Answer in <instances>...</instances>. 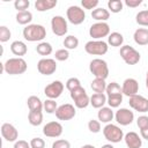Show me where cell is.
Wrapping results in <instances>:
<instances>
[{"label": "cell", "mask_w": 148, "mask_h": 148, "mask_svg": "<svg viewBox=\"0 0 148 148\" xmlns=\"http://www.w3.org/2000/svg\"><path fill=\"white\" fill-rule=\"evenodd\" d=\"M2 68L9 75H20L27 71L28 65L23 58L15 57V58H9L5 64H2Z\"/></svg>", "instance_id": "6da1fadb"}, {"label": "cell", "mask_w": 148, "mask_h": 148, "mask_svg": "<svg viewBox=\"0 0 148 148\" xmlns=\"http://www.w3.org/2000/svg\"><path fill=\"white\" fill-rule=\"evenodd\" d=\"M22 34L28 42H42L46 37V29L42 24H29L23 29Z\"/></svg>", "instance_id": "7a4b0ae2"}, {"label": "cell", "mask_w": 148, "mask_h": 148, "mask_svg": "<svg viewBox=\"0 0 148 148\" xmlns=\"http://www.w3.org/2000/svg\"><path fill=\"white\" fill-rule=\"evenodd\" d=\"M89 71L97 79L105 80L109 76V66H108V64H106L105 60L99 59V58L92 59L90 61V64H89Z\"/></svg>", "instance_id": "3957f363"}, {"label": "cell", "mask_w": 148, "mask_h": 148, "mask_svg": "<svg viewBox=\"0 0 148 148\" xmlns=\"http://www.w3.org/2000/svg\"><path fill=\"white\" fill-rule=\"evenodd\" d=\"M71 98L74 102V106L77 109H84L90 104V97L82 86L71 91Z\"/></svg>", "instance_id": "277c9868"}, {"label": "cell", "mask_w": 148, "mask_h": 148, "mask_svg": "<svg viewBox=\"0 0 148 148\" xmlns=\"http://www.w3.org/2000/svg\"><path fill=\"white\" fill-rule=\"evenodd\" d=\"M103 135L111 143H118L124 139L123 130L114 124H106L103 128Z\"/></svg>", "instance_id": "5b68a950"}, {"label": "cell", "mask_w": 148, "mask_h": 148, "mask_svg": "<svg viewBox=\"0 0 148 148\" xmlns=\"http://www.w3.org/2000/svg\"><path fill=\"white\" fill-rule=\"evenodd\" d=\"M119 54L127 65H136L141 58L139 51H136L133 46H130V45H123L120 47Z\"/></svg>", "instance_id": "8992f818"}, {"label": "cell", "mask_w": 148, "mask_h": 148, "mask_svg": "<svg viewBox=\"0 0 148 148\" xmlns=\"http://www.w3.org/2000/svg\"><path fill=\"white\" fill-rule=\"evenodd\" d=\"M84 50L88 54L91 56H104L108 50V43L104 40H89L84 45Z\"/></svg>", "instance_id": "52a82bcc"}, {"label": "cell", "mask_w": 148, "mask_h": 148, "mask_svg": "<svg viewBox=\"0 0 148 148\" xmlns=\"http://www.w3.org/2000/svg\"><path fill=\"white\" fill-rule=\"evenodd\" d=\"M89 35L95 40H101L110 35V25L106 22H96L89 28Z\"/></svg>", "instance_id": "ba28073f"}, {"label": "cell", "mask_w": 148, "mask_h": 148, "mask_svg": "<svg viewBox=\"0 0 148 148\" xmlns=\"http://www.w3.org/2000/svg\"><path fill=\"white\" fill-rule=\"evenodd\" d=\"M66 15H67V20L74 25H79L83 23V21L86 20V13L79 6H69L67 8Z\"/></svg>", "instance_id": "9c48e42d"}, {"label": "cell", "mask_w": 148, "mask_h": 148, "mask_svg": "<svg viewBox=\"0 0 148 148\" xmlns=\"http://www.w3.org/2000/svg\"><path fill=\"white\" fill-rule=\"evenodd\" d=\"M51 28H52V32L56 36H65L67 34V31H68L67 21L61 15H54L52 17V20H51Z\"/></svg>", "instance_id": "30bf717a"}, {"label": "cell", "mask_w": 148, "mask_h": 148, "mask_svg": "<svg viewBox=\"0 0 148 148\" xmlns=\"http://www.w3.org/2000/svg\"><path fill=\"white\" fill-rule=\"evenodd\" d=\"M64 88H65L64 83L61 81H59V80H56V81L51 82L50 84H47L44 88V94L50 99H57L62 94Z\"/></svg>", "instance_id": "8fae6325"}, {"label": "cell", "mask_w": 148, "mask_h": 148, "mask_svg": "<svg viewBox=\"0 0 148 148\" xmlns=\"http://www.w3.org/2000/svg\"><path fill=\"white\" fill-rule=\"evenodd\" d=\"M75 114H76L75 106L69 103H65V104L58 106V109L56 111V117L59 120H71L75 117Z\"/></svg>", "instance_id": "7c38bea8"}, {"label": "cell", "mask_w": 148, "mask_h": 148, "mask_svg": "<svg viewBox=\"0 0 148 148\" xmlns=\"http://www.w3.org/2000/svg\"><path fill=\"white\" fill-rule=\"evenodd\" d=\"M37 69L43 75H52L57 71V62L51 58H43L37 62Z\"/></svg>", "instance_id": "4fadbf2b"}, {"label": "cell", "mask_w": 148, "mask_h": 148, "mask_svg": "<svg viewBox=\"0 0 148 148\" xmlns=\"http://www.w3.org/2000/svg\"><path fill=\"white\" fill-rule=\"evenodd\" d=\"M114 119L116 121L121 125V126H127L130 124L133 123L134 120V113L133 111H131L130 109H126V108H120L116 111L114 113Z\"/></svg>", "instance_id": "5bb4252c"}, {"label": "cell", "mask_w": 148, "mask_h": 148, "mask_svg": "<svg viewBox=\"0 0 148 148\" xmlns=\"http://www.w3.org/2000/svg\"><path fill=\"white\" fill-rule=\"evenodd\" d=\"M128 104L130 106L141 113L148 112V99L141 95H134L128 98Z\"/></svg>", "instance_id": "9a60e30c"}, {"label": "cell", "mask_w": 148, "mask_h": 148, "mask_svg": "<svg viewBox=\"0 0 148 148\" xmlns=\"http://www.w3.org/2000/svg\"><path fill=\"white\" fill-rule=\"evenodd\" d=\"M64 127L59 121H50L43 126V134L47 138H58L62 134Z\"/></svg>", "instance_id": "2e32d148"}, {"label": "cell", "mask_w": 148, "mask_h": 148, "mask_svg": "<svg viewBox=\"0 0 148 148\" xmlns=\"http://www.w3.org/2000/svg\"><path fill=\"white\" fill-rule=\"evenodd\" d=\"M121 90H123V95L127 96L128 98L138 95L139 92V83L133 77H127L124 80L123 84H121Z\"/></svg>", "instance_id": "e0dca14e"}, {"label": "cell", "mask_w": 148, "mask_h": 148, "mask_svg": "<svg viewBox=\"0 0 148 148\" xmlns=\"http://www.w3.org/2000/svg\"><path fill=\"white\" fill-rule=\"evenodd\" d=\"M1 135L8 142H15L18 138V132L16 127L9 123H3L1 126Z\"/></svg>", "instance_id": "ac0fdd59"}, {"label": "cell", "mask_w": 148, "mask_h": 148, "mask_svg": "<svg viewBox=\"0 0 148 148\" xmlns=\"http://www.w3.org/2000/svg\"><path fill=\"white\" fill-rule=\"evenodd\" d=\"M124 140H125L127 148H141V146H142V139L135 132L126 133L124 135Z\"/></svg>", "instance_id": "d6986e66"}, {"label": "cell", "mask_w": 148, "mask_h": 148, "mask_svg": "<svg viewBox=\"0 0 148 148\" xmlns=\"http://www.w3.org/2000/svg\"><path fill=\"white\" fill-rule=\"evenodd\" d=\"M97 118L101 123L104 124H110V121L114 118V112L112 110V108L110 106H103L98 110L97 112Z\"/></svg>", "instance_id": "ffe728a7"}, {"label": "cell", "mask_w": 148, "mask_h": 148, "mask_svg": "<svg viewBox=\"0 0 148 148\" xmlns=\"http://www.w3.org/2000/svg\"><path fill=\"white\" fill-rule=\"evenodd\" d=\"M133 39L138 45L145 46L148 44V29L147 28H139L134 31Z\"/></svg>", "instance_id": "44dd1931"}, {"label": "cell", "mask_w": 148, "mask_h": 148, "mask_svg": "<svg viewBox=\"0 0 148 148\" xmlns=\"http://www.w3.org/2000/svg\"><path fill=\"white\" fill-rule=\"evenodd\" d=\"M10 51L14 56H17L18 58H22V56H25L28 52V47L24 42L22 40H14L10 44Z\"/></svg>", "instance_id": "7402d4cb"}, {"label": "cell", "mask_w": 148, "mask_h": 148, "mask_svg": "<svg viewBox=\"0 0 148 148\" xmlns=\"http://www.w3.org/2000/svg\"><path fill=\"white\" fill-rule=\"evenodd\" d=\"M91 17L97 22H105L110 17V12L103 7H97L91 12Z\"/></svg>", "instance_id": "603a6c76"}, {"label": "cell", "mask_w": 148, "mask_h": 148, "mask_svg": "<svg viewBox=\"0 0 148 148\" xmlns=\"http://www.w3.org/2000/svg\"><path fill=\"white\" fill-rule=\"evenodd\" d=\"M106 101H108V97H106V95L103 92V94H97V92H95V94H92L91 96H90V104L92 105V108H95V109H101V108H103L104 106V104L106 103Z\"/></svg>", "instance_id": "cb8c5ba5"}, {"label": "cell", "mask_w": 148, "mask_h": 148, "mask_svg": "<svg viewBox=\"0 0 148 148\" xmlns=\"http://www.w3.org/2000/svg\"><path fill=\"white\" fill-rule=\"evenodd\" d=\"M57 6V0H36L35 8L38 12H46Z\"/></svg>", "instance_id": "d4e9b609"}, {"label": "cell", "mask_w": 148, "mask_h": 148, "mask_svg": "<svg viewBox=\"0 0 148 148\" xmlns=\"http://www.w3.org/2000/svg\"><path fill=\"white\" fill-rule=\"evenodd\" d=\"M27 105L30 111H42L43 110V102L38 96H29L27 99Z\"/></svg>", "instance_id": "484cf974"}, {"label": "cell", "mask_w": 148, "mask_h": 148, "mask_svg": "<svg viewBox=\"0 0 148 148\" xmlns=\"http://www.w3.org/2000/svg\"><path fill=\"white\" fill-rule=\"evenodd\" d=\"M124 43V36L120 32H111L108 36V44L113 46V47H118V46H123Z\"/></svg>", "instance_id": "4316f807"}, {"label": "cell", "mask_w": 148, "mask_h": 148, "mask_svg": "<svg viewBox=\"0 0 148 148\" xmlns=\"http://www.w3.org/2000/svg\"><path fill=\"white\" fill-rule=\"evenodd\" d=\"M32 21V13L29 10H24V12H17L16 14V22L18 24L22 25H29L30 22Z\"/></svg>", "instance_id": "83f0119b"}, {"label": "cell", "mask_w": 148, "mask_h": 148, "mask_svg": "<svg viewBox=\"0 0 148 148\" xmlns=\"http://www.w3.org/2000/svg\"><path fill=\"white\" fill-rule=\"evenodd\" d=\"M106 82H105V80H103V79H97V77H95L91 82H90V88L95 91V92H97V94H103L105 90H106Z\"/></svg>", "instance_id": "f1b7e54d"}, {"label": "cell", "mask_w": 148, "mask_h": 148, "mask_svg": "<svg viewBox=\"0 0 148 148\" xmlns=\"http://www.w3.org/2000/svg\"><path fill=\"white\" fill-rule=\"evenodd\" d=\"M28 121L32 126H39L43 123V113H42V111H29Z\"/></svg>", "instance_id": "f546056e"}, {"label": "cell", "mask_w": 148, "mask_h": 148, "mask_svg": "<svg viewBox=\"0 0 148 148\" xmlns=\"http://www.w3.org/2000/svg\"><path fill=\"white\" fill-rule=\"evenodd\" d=\"M36 51L38 54L40 56H50L53 51V47L50 43L47 42H40L37 46H36Z\"/></svg>", "instance_id": "4dcf8cb0"}, {"label": "cell", "mask_w": 148, "mask_h": 148, "mask_svg": "<svg viewBox=\"0 0 148 148\" xmlns=\"http://www.w3.org/2000/svg\"><path fill=\"white\" fill-rule=\"evenodd\" d=\"M62 44L66 50H74L79 46V39H77V37H75L73 35H68L65 37Z\"/></svg>", "instance_id": "1f68e13d"}, {"label": "cell", "mask_w": 148, "mask_h": 148, "mask_svg": "<svg viewBox=\"0 0 148 148\" xmlns=\"http://www.w3.org/2000/svg\"><path fill=\"white\" fill-rule=\"evenodd\" d=\"M123 94H118V95H111V96H106L108 101L106 103L109 104L110 108H118L121 103H123Z\"/></svg>", "instance_id": "d6a6232c"}, {"label": "cell", "mask_w": 148, "mask_h": 148, "mask_svg": "<svg viewBox=\"0 0 148 148\" xmlns=\"http://www.w3.org/2000/svg\"><path fill=\"white\" fill-rule=\"evenodd\" d=\"M123 6L124 3L121 0H109L108 1V8L110 9L111 13H114V14L120 13L123 10Z\"/></svg>", "instance_id": "836d02e7"}, {"label": "cell", "mask_w": 148, "mask_h": 148, "mask_svg": "<svg viewBox=\"0 0 148 148\" xmlns=\"http://www.w3.org/2000/svg\"><path fill=\"white\" fill-rule=\"evenodd\" d=\"M106 96H111V95H118V94H123L121 87L119 86V83L117 82H111L106 86Z\"/></svg>", "instance_id": "e575fe53"}, {"label": "cell", "mask_w": 148, "mask_h": 148, "mask_svg": "<svg viewBox=\"0 0 148 148\" xmlns=\"http://www.w3.org/2000/svg\"><path fill=\"white\" fill-rule=\"evenodd\" d=\"M135 21H136V23L139 25L148 27V9L139 12L136 14V16H135Z\"/></svg>", "instance_id": "d590c367"}, {"label": "cell", "mask_w": 148, "mask_h": 148, "mask_svg": "<svg viewBox=\"0 0 148 148\" xmlns=\"http://www.w3.org/2000/svg\"><path fill=\"white\" fill-rule=\"evenodd\" d=\"M43 109H44L47 113H56V111H57V109H58L57 102H56L54 99L47 98L46 101L43 102Z\"/></svg>", "instance_id": "8d00e7d4"}, {"label": "cell", "mask_w": 148, "mask_h": 148, "mask_svg": "<svg viewBox=\"0 0 148 148\" xmlns=\"http://www.w3.org/2000/svg\"><path fill=\"white\" fill-rule=\"evenodd\" d=\"M10 37H12L10 30H9L6 25H1V27H0V42H1V43L8 42Z\"/></svg>", "instance_id": "74e56055"}, {"label": "cell", "mask_w": 148, "mask_h": 148, "mask_svg": "<svg viewBox=\"0 0 148 148\" xmlns=\"http://www.w3.org/2000/svg\"><path fill=\"white\" fill-rule=\"evenodd\" d=\"M54 58H56V60H58V61H65V60H67V59L69 58V52H68V50H66V49H59V50L56 51Z\"/></svg>", "instance_id": "f35d334b"}, {"label": "cell", "mask_w": 148, "mask_h": 148, "mask_svg": "<svg viewBox=\"0 0 148 148\" xmlns=\"http://www.w3.org/2000/svg\"><path fill=\"white\" fill-rule=\"evenodd\" d=\"M29 6H30V1L29 0H16L14 2V7H15V9H17V12L28 10Z\"/></svg>", "instance_id": "ab89813d"}, {"label": "cell", "mask_w": 148, "mask_h": 148, "mask_svg": "<svg viewBox=\"0 0 148 148\" xmlns=\"http://www.w3.org/2000/svg\"><path fill=\"white\" fill-rule=\"evenodd\" d=\"M79 87H81V82H80V80H79L77 77H69V79L66 81V88H67L69 91L76 89V88H79Z\"/></svg>", "instance_id": "60d3db41"}, {"label": "cell", "mask_w": 148, "mask_h": 148, "mask_svg": "<svg viewBox=\"0 0 148 148\" xmlns=\"http://www.w3.org/2000/svg\"><path fill=\"white\" fill-rule=\"evenodd\" d=\"M88 130L91 133H98L101 132V121L96 119H90L88 121Z\"/></svg>", "instance_id": "b9f144b4"}, {"label": "cell", "mask_w": 148, "mask_h": 148, "mask_svg": "<svg viewBox=\"0 0 148 148\" xmlns=\"http://www.w3.org/2000/svg\"><path fill=\"white\" fill-rule=\"evenodd\" d=\"M98 3H99L98 0H82L81 1V5L84 9H92V10L97 8Z\"/></svg>", "instance_id": "7bdbcfd3"}, {"label": "cell", "mask_w": 148, "mask_h": 148, "mask_svg": "<svg viewBox=\"0 0 148 148\" xmlns=\"http://www.w3.org/2000/svg\"><path fill=\"white\" fill-rule=\"evenodd\" d=\"M52 148H71V142L65 139H58L52 143Z\"/></svg>", "instance_id": "ee69618b"}, {"label": "cell", "mask_w": 148, "mask_h": 148, "mask_svg": "<svg viewBox=\"0 0 148 148\" xmlns=\"http://www.w3.org/2000/svg\"><path fill=\"white\" fill-rule=\"evenodd\" d=\"M31 148H45V141L42 138H32L30 140Z\"/></svg>", "instance_id": "f6af8a7d"}, {"label": "cell", "mask_w": 148, "mask_h": 148, "mask_svg": "<svg viewBox=\"0 0 148 148\" xmlns=\"http://www.w3.org/2000/svg\"><path fill=\"white\" fill-rule=\"evenodd\" d=\"M136 125L140 130L148 127V116H140L136 119Z\"/></svg>", "instance_id": "bcb514c9"}, {"label": "cell", "mask_w": 148, "mask_h": 148, "mask_svg": "<svg viewBox=\"0 0 148 148\" xmlns=\"http://www.w3.org/2000/svg\"><path fill=\"white\" fill-rule=\"evenodd\" d=\"M13 148H31V146H30V142H28L25 140H17L14 142Z\"/></svg>", "instance_id": "7dc6e473"}, {"label": "cell", "mask_w": 148, "mask_h": 148, "mask_svg": "<svg viewBox=\"0 0 148 148\" xmlns=\"http://www.w3.org/2000/svg\"><path fill=\"white\" fill-rule=\"evenodd\" d=\"M141 3H142V0H125V5L131 8H135Z\"/></svg>", "instance_id": "c3c4849f"}, {"label": "cell", "mask_w": 148, "mask_h": 148, "mask_svg": "<svg viewBox=\"0 0 148 148\" xmlns=\"http://www.w3.org/2000/svg\"><path fill=\"white\" fill-rule=\"evenodd\" d=\"M140 135H141V138H142V139H145V140H147V141H148V127L140 130Z\"/></svg>", "instance_id": "681fc988"}, {"label": "cell", "mask_w": 148, "mask_h": 148, "mask_svg": "<svg viewBox=\"0 0 148 148\" xmlns=\"http://www.w3.org/2000/svg\"><path fill=\"white\" fill-rule=\"evenodd\" d=\"M101 148H114V147H113L111 143H106V145H103Z\"/></svg>", "instance_id": "f907efd6"}, {"label": "cell", "mask_w": 148, "mask_h": 148, "mask_svg": "<svg viewBox=\"0 0 148 148\" xmlns=\"http://www.w3.org/2000/svg\"><path fill=\"white\" fill-rule=\"evenodd\" d=\"M81 148H96V147L92 146V145H83Z\"/></svg>", "instance_id": "816d5d0a"}, {"label": "cell", "mask_w": 148, "mask_h": 148, "mask_svg": "<svg viewBox=\"0 0 148 148\" xmlns=\"http://www.w3.org/2000/svg\"><path fill=\"white\" fill-rule=\"evenodd\" d=\"M146 88L148 89V72H147V75H146Z\"/></svg>", "instance_id": "f5cc1de1"}]
</instances>
